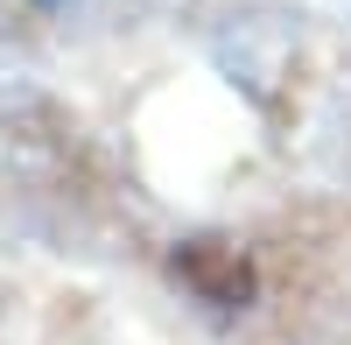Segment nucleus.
<instances>
[{"label": "nucleus", "instance_id": "obj_1", "mask_svg": "<svg viewBox=\"0 0 351 345\" xmlns=\"http://www.w3.org/2000/svg\"><path fill=\"white\" fill-rule=\"evenodd\" d=\"M169 268H176V282H183L204 310H218V318H232V310L253 303V261H246L239 240L197 233V240H183V247L169 254Z\"/></svg>", "mask_w": 351, "mask_h": 345}, {"label": "nucleus", "instance_id": "obj_2", "mask_svg": "<svg viewBox=\"0 0 351 345\" xmlns=\"http://www.w3.org/2000/svg\"><path fill=\"white\" fill-rule=\"evenodd\" d=\"M36 8H71V0H36Z\"/></svg>", "mask_w": 351, "mask_h": 345}]
</instances>
